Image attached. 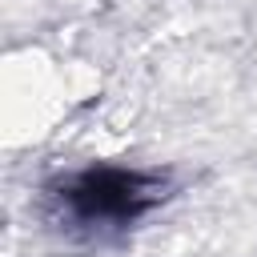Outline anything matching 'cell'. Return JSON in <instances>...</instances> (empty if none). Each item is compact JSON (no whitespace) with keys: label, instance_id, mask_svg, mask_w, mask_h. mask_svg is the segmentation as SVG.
<instances>
[{"label":"cell","instance_id":"6da1fadb","mask_svg":"<svg viewBox=\"0 0 257 257\" xmlns=\"http://www.w3.org/2000/svg\"><path fill=\"white\" fill-rule=\"evenodd\" d=\"M173 197L169 169L141 165H84L56 173L40 189V209L48 229L68 241L108 245L137 229L153 209Z\"/></svg>","mask_w":257,"mask_h":257}]
</instances>
